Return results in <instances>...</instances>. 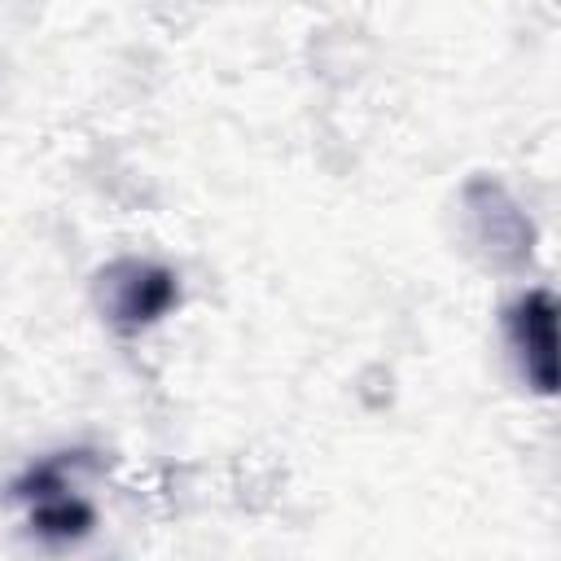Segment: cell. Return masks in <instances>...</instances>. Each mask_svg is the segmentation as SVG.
Instances as JSON below:
<instances>
[{"instance_id": "cell-1", "label": "cell", "mask_w": 561, "mask_h": 561, "mask_svg": "<svg viewBox=\"0 0 561 561\" xmlns=\"http://www.w3.org/2000/svg\"><path fill=\"white\" fill-rule=\"evenodd\" d=\"M180 302V276L153 259H114L96 272V307L118 333L158 324Z\"/></svg>"}, {"instance_id": "cell-3", "label": "cell", "mask_w": 561, "mask_h": 561, "mask_svg": "<svg viewBox=\"0 0 561 561\" xmlns=\"http://www.w3.org/2000/svg\"><path fill=\"white\" fill-rule=\"evenodd\" d=\"M92 526H96V508L75 491L31 500V530L44 543H79L92 535Z\"/></svg>"}, {"instance_id": "cell-2", "label": "cell", "mask_w": 561, "mask_h": 561, "mask_svg": "<svg viewBox=\"0 0 561 561\" xmlns=\"http://www.w3.org/2000/svg\"><path fill=\"white\" fill-rule=\"evenodd\" d=\"M504 324H508V342L517 351L526 381L539 394H552L557 390V298H552V289H543V285L526 289L504 311Z\"/></svg>"}, {"instance_id": "cell-4", "label": "cell", "mask_w": 561, "mask_h": 561, "mask_svg": "<svg viewBox=\"0 0 561 561\" xmlns=\"http://www.w3.org/2000/svg\"><path fill=\"white\" fill-rule=\"evenodd\" d=\"M79 469H96L92 451H57V456H44L35 460L9 491L13 500H44V495H61V491H75V473Z\"/></svg>"}]
</instances>
